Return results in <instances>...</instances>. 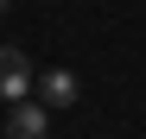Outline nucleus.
I'll return each instance as SVG.
<instances>
[{
    "label": "nucleus",
    "instance_id": "1",
    "mask_svg": "<svg viewBox=\"0 0 146 139\" xmlns=\"http://www.w3.org/2000/svg\"><path fill=\"white\" fill-rule=\"evenodd\" d=\"M32 89H38V76H32V63H26V51L19 44H0V101H32Z\"/></svg>",
    "mask_w": 146,
    "mask_h": 139
},
{
    "label": "nucleus",
    "instance_id": "2",
    "mask_svg": "<svg viewBox=\"0 0 146 139\" xmlns=\"http://www.w3.org/2000/svg\"><path fill=\"white\" fill-rule=\"evenodd\" d=\"M7 139H51V108L13 101V108H7Z\"/></svg>",
    "mask_w": 146,
    "mask_h": 139
},
{
    "label": "nucleus",
    "instance_id": "3",
    "mask_svg": "<svg viewBox=\"0 0 146 139\" xmlns=\"http://www.w3.org/2000/svg\"><path fill=\"white\" fill-rule=\"evenodd\" d=\"M38 108H70L76 101V76H70V70H51V76H38Z\"/></svg>",
    "mask_w": 146,
    "mask_h": 139
},
{
    "label": "nucleus",
    "instance_id": "4",
    "mask_svg": "<svg viewBox=\"0 0 146 139\" xmlns=\"http://www.w3.org/2000/svg\"><path fill=\"white\" fill-rule=\"evenodd\" d=\"M7 13H13V0H0V19H7Z\"/></svg>",
    "mask_w": 146,
    "mask_h": 139
}]
</instances>
